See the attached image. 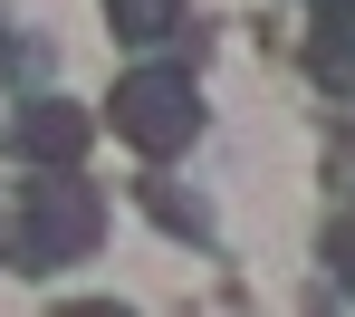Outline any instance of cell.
<instances>
[{"label": "cell", "mask_w": 355, "mask_h": 317, "mask_svg": "<svg viewBox=\"0 0 355 317\" xmlns=\"http://www.w3.org/2000/svg\"><path fill=\"white\" fill-rule=\"evenodd\" d=\"M96 231H106V202H96V183H77V173H49V183H29V202H19V221H10V269H29V279H49V269H67V259L96 250Z\"/></svg>", "instance_id": "1"}, {"label": "cell", "mask_w": 355, "mask_h": 317, "mask_svg": "<svg viewBox=\"0 0 355 317\" xmlns=\"http://www.w3.org/2000/svg\"><path fill=\"white\" fill-rule=\"evenodd\" d=\"M116 135L135 154H182L192 135H202V96H192V77L182 67H135L116 87Z\"/></svg>", "instance_id": "2"}, {"label": "cell", "mask_w": 355, "mask_h": 317, "mask_svg": "<svg viewBox=\"0 0 355 317\" xmlns=\"http://www.w3.org/2000/svg\"><path fill=\"white\" fill-rule=\"evenodd\" d=\"M87 135H96V126H87V106H67V96H39V106L10 116V144H19L29 164H77Z\"/></svg>", "instance_id": "3"}, {"label": "cell", "mask_w": 355, "mask_h": 317, "mask_svg": "<svg viewBox=\"0 0 355 317\" xmlns=\"http://www.w3.org/2000/svg\"><path fill=\"white\" fill-rule=\"evenodd\" d=\"M307 67H317V87H346V96H355V19H317Z\"/></svg>", "instance_id": "4"}, {"label": "cell", "mask_w": 355, "mask_h": 317, "mask_svg": "<svg viewBox=\"0 0 355 317\" xmlns=\"http://www.w3.org/2000/svg\"><path fill=\"white\" fill-rule=\"evenodd\" d=\"M116 10V39H173L182 29V0H106Z\"/></svg>", "instance_id": "5"}, {"label": "cell", "mask_w": 355, "mask_h": 317, "mask_svg": "<svg viewBox=\"0 0 355 317\" xmlns=\"http://www.w3.org/2000/svg\"><path fill=\"white\" fill-rule=\"evenodd\" d=\"M144 202H154V212H164L173 231H192V241L211 231V212H202V202H182V192H164V183H144Z\"/></svg>", "instance_id": "6"}, {"label": "cell", "mask_w": 355, "mask_h": 317, "mask_svg": "<svg viewBox=\"0 0 355 317\" xmlns=\"http://www.w3.org/2000/svg\"><path fill=\"white\" fill-rule=\"evenodd\" d=\"M327 250H336V269H346V289H355V212L336 221V241H327Z\"/></svg>", "instance_id": "7"}, {"label": "cell", "mask_w": 355, "mask_h": 317, "mask_svg": "<svg viewBox=\"0 0 355 317\" xmlns=\"http://www.w3.org/2000/svg\"><path fill=\"white\" fill-rule=\"evenodd\" d=\"M317 19H355V0H317Z\"/></svg>", "instance_id": "8"}]
</instances>
